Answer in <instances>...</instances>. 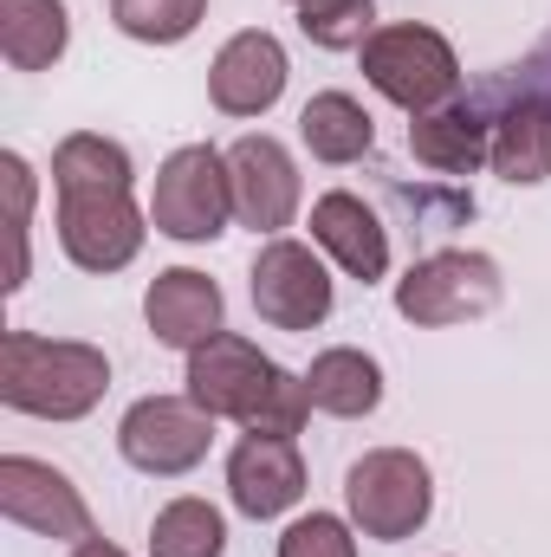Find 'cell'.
<instances>
[{
	"instance_id": "cell-22",
	"label": "cell",
	"mask_w": 551,
	"mask_h": 557,
	"mask_svg": "<svg viewBox=\"0 0 551 557\" xmlns=\"http://www.w3.org/2000/svg\"><path fill=\"white\" fill-rule=\"evenodd\" d=\"M208 20V0H111V26L137 46H182Z\"/></svg>"
},
{
	"instance_id": "cell-25",
	"label": "cell",
	"mask_w": 551,
	"mask_h": 557,
	"mask_svg": "<svg viewBox=\"0 0 551 557\" xmlns=\"http://www.w3.org/2000/svg\"><path fill=\"white\" fill-rule=\"evenodd\" d=\"M305 421H311V389H305V376L279 370L273 396L260 403V416L247 421V434H273V441H298V434H305Z\"/></svg>"
},
{
	"instance_id": "cell-12",
	"label": "cell",
	"mask_w": 551,
	"mask_h": 557,
	"mask_svg": "<svg viewBox=\"0 0 551 557\" xmlns=\"http://www.w3.org/2000/svg\"><path fill=\"white\" fill-rule=\"evenodd\" d=\"M285 78H292L285 46L267 26H247V33H234L215 52V65H208V104L221 117H267L285 98Z\"/></svg>"
},
{
	"instance_id": "cell-8",
	"label": "cell",
	"mask_w": 551,
	"mask_h": 557,
	"mask_svg": "<svg viewBox=\"0 0 551 557\" xmlns=\"http://www.w3.org/2000/svg\"><path fill=\"white\" fill-rule=\"evenodd\" d=\"M247 298H254L260 324H273V331H318V324L331 318V305H338V285H331L325 260H318L305 240L279 234V240H267V247L254 253Z\"/></svg>"
},
{
	"instance_id": "cell-1",
	"label": "cell",
	"mask_w": 551,
	"mask_h": 557,
	"mask_svg": "<svg viewBox=\"0 0 551 557\" xmlns=\"http://www.w3.org/2000/svg\"><path fill=\"white\" fill-rule=\"evenodd\" d=\"M137 162L105 131H72L52 149L59 247L78 273H124L149 240V208H137Z\"/></svg>"
},
{
	"instance_id": "cell-23",
	"label": "cell",
	"mask_w": 551,
	"mask_h": 557,
	"mask_svg": "<svg viewBox=\"0 0 551 557\" xmlns=\"http://www.w3.org/2000/svg\"><path fill=\"white\" fill-rule=\"evenodd\" d=\"M298 33L318 52H364L377 33V0H298Z\"/></svg>"
},
{
	"instance_id": "cell-10",
	"label": "cell",
	"mask_w": 551,
	"mask_h": 557,
	"mask_svg": "<svg viewBox=\"0 0 551 557\" xmlns=\"http://www.w3.org/2000/svg\"><path fill=\"white\" fill-rule=\"evenodd\" d=\"M188 396L208 409L215 421H247L260 416V403L273 396L279 383V363L254 344V337H241V331H221V337H208L201 350H188Z\"/></svg>"
},
{
	"instance_id": "cell-4",
	"label": "cell",
	"mask_w": 551,
	"mask_h": 557,
	"mask_svg": "<svg viewBox=\"0 0 551 557\" xmlns=\"http://www.w3.org/2000/svg\"><path fill=\"white\" fill-rule=\"evenodd\" d=\"M364 78H370L377 98H390V104L409 111V117L441 111V104L461 98V59H454V46H448L434 26H421V20L377 26V33L364 39Z\"/></svg>"
},
{
	"instance_id": "cell-18",
	"label": "cell",
	"mask_w": 551,
	"mask_h": 557,
	"mask_svg": "<svg viewBox=\"0 0 551 557\" xmlns=\"http://www.w3.org/2000/svg\"><path fill=\"white\" fill-rule=\"evenodd\" d=\"M305 389H311V409L338 421H364L383 409V363L357 344H331L311 357L305 370Z\"/></svg>"
},
{
	"instance_id": "cell-27",
	"label": "cell",
	"mask_w": 551,
	"mask_h": 557,
	"mask_svg": "<svg viewBox=\"0 0 551 557\" xmlns=\"http://www.w3.org/2000/svg\"><path fill=\"white\" fill-rule=\"evenodd\" d=\"M519 91H532V98H551V46L539 52V59H532V65H526V85H519Z\"/></svg>"
},
{
	"instance_id": "cell-2",
	"label": "cell",
	"mask_w": 551,
	"mask_h": 557,
	"mask_svg": "<svg viewBox=\"0 0 551 557\" xmlns=\"http://www.w3.org/2000/svg\"><path fill=\"white\" fill-rule=\"evenodd\" d=\"M111 389V357L85 337H39L7 331L0 337V403L33 421H85Z\"/></svg>"
},
{
	"instance_id": "cell-9",
	"label": "cell",
	"mask_w": 551,
	"mask_h": 557,
	"mask_svg": "<svg viewBox=\"0 0 551 557\" xmlns=\"http://www.w3.org/2000/svg\"><path fill=\"white\" fill-rule=\"evenodd\" d=\"M0 512H7L20 532L52 539V545H85V539H98L91 506H85V493L72 486V473L52 467V460H33V454H0Z\"/></svg>"
},
{
	"instance_id": "cell-21",
	"label": "cell",
	"mask_w": 551,
	"mask_h": 557,
	"mask_svg": "<svg viewBox=\"0 0 551 557\" xmlns=\"http://www.w3.org/2000/svg\"><path fill=\"white\" fill-rule=\"evenodd\" d=\"M149 557H228V519L215 499H169L149 519Z\"/></svg>"
},
{
	"instance_id": "cell-14",
	"label": "cell",
	"mask_w": 551,
	"mask_h": 557,
	"mask_svg": "<svg viewBox=\"0 0 551 557\" xmlns=\"http://www.w3.org/2000/svg\"><path fill=\"white\" fill-rule=\"evenodd\" d=\"M143 324H149V337L162 344V350H201L208 337H221L228 331V298H221V285L208 273H195V267H169V273L149 278V292H143Z\"/></svg>"
},
{
	"instance_id": "cell-19",
	"label": "cell",
	"mask_w": 551,
	"mask_h": 557,
	"mask_svg": "<svg viewBox=\"0 0 551 557\" xmlns=\"http://www.w3.org/2000/svg\"><path fill=\"white\" fill-rule=\"evenodd\" d=\"M298 143L311 149V162L351 169V162H364V156L377 149V117H370L351 91H318V98H305V111H298Z\"/></svg>"
},
{
	"instance_id": "cell-11",
	"label": "cell",
	"mask_w": 551,
	"mask_h": 557,
	"mask_svg": "<svg viewBox=\"0 0 551 557\" xmlns=\"http://www.w3.org/2000/svg\"><path fill=\"white\" fill-rule=\"evenodd\" d=\"M228 182H234V221L279 240L292 221H298V201H305V182H298V162L279 137H241L228 149Z\"/></svg>"
},
{
	"instance_id": "cell-3",
	"label": "cell",
	"mask_w": 551,
	"mask_h": 557,
	"mask_svg": "<svg viewBox=\"0 0 551 557\" xmlns=\"http://www.w3.org/2000/svg\"><path fill=\"white\" fill-rule=\"evenodd\" d=\"M434 512V473L415 447H370L344 467V519L377 539V545H403L428 525Z\"/></svg>"
},
{
	"instance_id": "cell-17",
	"label": "cell",
	"mask_w": 551,
	"mask_h": 557,
	"mask_svg": "<svg viewBox=\"0 0 551 557\" xmlns=\"http://www.w3.org/2000/svg\"><path fill=\"white\" fill-rule=\"evenodd\" d=\"M487 169L513 188H539L551 182V98L519 91L500 117H493V156Z\"/></svg>"
},
{
	"instance_id": "cell-6",
	"label": "cell",
	"mask_w": 551,
	"mask_h": 557,
	"mask_svg": "<svg viewBox=\"0 0 551 557\" xmlns=\"http://www.w3.org/2000/svg\"><path fill=\"white\" fill-rule=\"evenodd\" d=\"M506 298V278L493 253H474V247H441V253H421L409 273L396 278V311L409 318L415 331H448V324H474L487 311H500Z\"/></svg>"
},
{
	"instance_id": "cell-29",
	"label": "cell",
	"mask_w": 551,
	"mask_h": 557,
	"mask_svg": "<svg viewBox=\"0 0 551 557\" xmlns=\"http://www.w3.org/2000/svg\"><path fill=\"white\" fill-rule=\"evenodd\" d=\"M292 7H298V0H292Z\"/></svg>"
},
{
	"instance_id": "cell-5",
	"label": "cell",
	"mask_w": 551,
	"mask_h": 557,
	"mask_svg": "<svg viewBox=\"0 0 551 557\" xmlns=\"http://www.w3.org/2000/svg\"><path fill=\"white\" fill-rule=\"evenodd\" d=\"M228 221H234L228 156L215 143H182L175 156H162L156 188H149V227L182 247H208L228 234Z\"/></svg>"
},
{
	"instance_id": "cell-26",
	"label": "cell",
	"mask_w": 551,
	"mask_h": 557,
	"mask_svg": "<svg viewBox=\"0 0 551 557\" xmlns=\"http://www.w3.org/2000/svg\"><path fill=\"white\" fill-rule=\"evenodd\" d=\"M0 195H7V234H26V227H33V195H39V182H33V162H26L20 149H0Z\"/></svg>"
},
{
	"instance_id": "cell-24",
	"label": "cell",
	"mask_w": 551,
	"mask_h": 557,
	"mask_svg": "<svg viewBox=\"0 0 551 557\" xmlns=\"http://www.w3.org/2000/svg\"><path fill=\"white\" fill-rule=\"evenodd\" d=\"M357 525L338 512H305L279 532V557H357Z\"/></svg>"
},
{
	"instance_id": "cell-13",
	"label": "cell",
	"mask_w": 551,
	"mask_h": 557,
	"mask_svg": "<svg viewBox=\"0 0 551 557\" xmlns=\"http://www.w3.org/2000/svg\"><path fill=\"white\" fill-rule=\"evenodd\" d=\"M228 499L241 519L267 525L285 519L305 499V454L298 441H273V434H241L228 454Z\"/></svg>"
},
{
	"instance_id": "cell-20",
	"label": "cell",
	"mask_w": 551,
	"mask_h": 557,
	"mask_svg": "<svg viewBox=\"0 0 551 557\" xmlns=\"http://www.w3.org/2000/svg\"><path fill=\"white\" fill-rule=\"evenodd\" d=\"M72 46L65 0H0V52L13 72H52Z\"/></svg>"
},
{
	"instance_id": "cell-16",
	"label": "cell",
	"mask_w": 551,
	"mask_h": 557,
	"mask_svg": "<svg viewBox=\"0 0 551 557\" xmlns=\"http://www.w3.org/2000/svg\"><path fill=\"white\" fill-rule=\"evenodd\" d=\"M409 156L428 175L461 182V175H474V169L493 156V117H487L480 104H467V98H454V104H441V111H421L409 124Z\"/></svg>"
},
{
	"instance_id": "cell-15",
	"label": "cell",
	"mask_w": 551,
	"mask_h": 557,
	"mask_svg": "<svg viewBox=\"0 0 551 557\" xmlns=\"http://www.w3.org/2000/svg\"><path fill=\"white\" fill-rule=\"evenodd\" d=\"M311 247L331 253L344 267V278H357V285H377L390 273V227L351 188H331V195L311 201Z\"/></svg>"
},
{
	"instance_id": "cell-7",
	"label": "cell",
	"mask_w": 551,
	"mask_h": 557,
	"mask_svg": "<svg viewBox=\"0 0 551 557\" xmlns=\"http://www.w3.org/2000/svg\"><path fill=\"white\" fill-rule=\"evenodd\" d=\"M215 447V416L195 396H143L118 421V454L149 473V480H182L208 460Z\"/></svg>"
},
{
	"instance_id": "cell-28",
	"label": "cell",
	"mask_w": 551,
	"mask_h": 557,
	"mask_svg": "<svg viewBox=\"0 0 551 557\" xmlns=\"http://www.w3.org/2000/svg\"><path fill=\"white\" fill-rule=\"evenodd\" d=\"M72 557H131V552L111 545V539H85V545H72Z\"/></svg>"
}]
</instances>
